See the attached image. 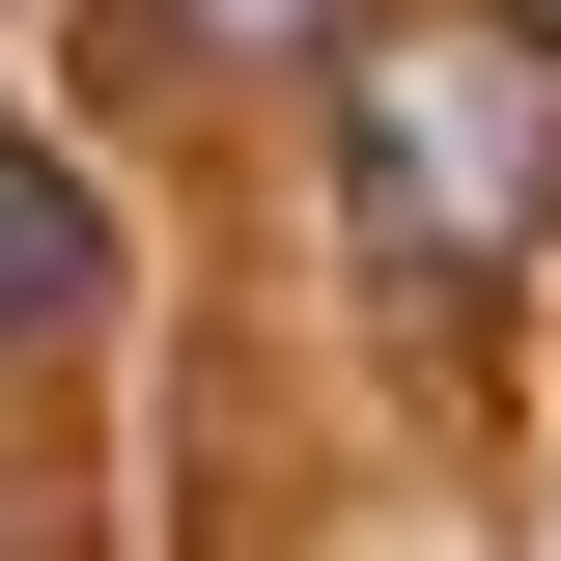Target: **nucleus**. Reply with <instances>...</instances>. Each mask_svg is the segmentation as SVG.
<instances>
[{
	"mask_svg": "<svg viewBox=\"0 0 561 561\" xmlns=\"http://www.w3.org/2000/svg\"><path fill=\"white\" fill-rule=\"evenodd\" d=\"M337 225L393 280H534L561 253V28L534 0H393V28H337Z\"/></svg>",
	"mask_w": 561,
	"mask_h": 561,
	"instance_id": "f257e3e1",
	"label": "nucleus"
},
{
	"mask_svg": "<svg viewBox=\"0 0 561 561\" xmlns=\"http://www.w3.org/2000/svg\"><path fill=\"white\" fill-rule=\"evenodd\" d=\"M113 169H57V140H0V365H57V337H113Z\"/></svg>",
	"mask_w": 561,
	"mask_h": 561,
	"instance_id": "f03ea898",
	"label": "nucleus"
},
{
	"mask_svg": "<svg viewBox=\"0 0 561 561\" xmlns=\"http://www.w3.org/2000/svg\"><path fill=\"white\" fill-rule=\"evenodd\" d=\"M169 57H337V0H169Z\"/></svg>",
	"mask_w": 561,
	"mask_h": 561,
	"instance_id": "7ed1b4c3",
	"label": "nucleus"
}]
</instances>
